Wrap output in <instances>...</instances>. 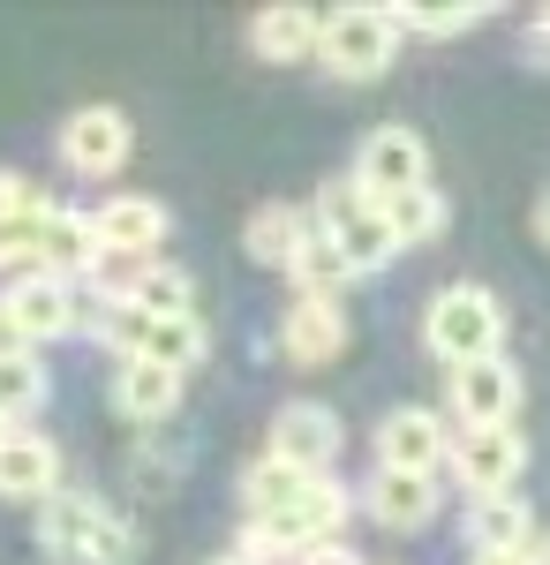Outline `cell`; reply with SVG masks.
<instances>
[{"label":"cell","instance_id":"19","mask_svg":"<svg viewBox=\"0 0 550 565\" xmlns=\"http://www.w3.org/2000/svg\"><path fill=\"white\" fill-rule=\"evenodd\" d=\"M309 234H317V218H302L295 204H256L250 226H242V249H250L256 264H279V271H287Z\"/></svg>","mask_w":550,"mask_h":565},{"label":"cell","instance_id":"15","mask_svg":"<svg viewBox=\"0 0 550 565\" xmlns=\"http://www.w3.org/2000/svg\"><path fill=\"white\" fill-rule=\"evenodd\" d=\"M106 264V249H98V234H91V212H45V234H39V271L45 279H84V271H98Z\"/></svg>","mask_w":550,"mask_h":565},{"label":"cell","instance_id":"16","mask_svg":"<svg viewBox=\"0 0 550 565\" xmlns=\"http://www.w3.org/2000/svg\"><path fill=\"white\" fill-rule=\"evenodd\" d=\"M362 505H370L378 527H430L437 521V476H392V468H378L370 490H362Z\"/></svg>","mask_w":550,"mask_h":565},{"label":"cell","instance_id":"31","mask_svg":"<svg viewBox=\"0 0 550 565\" xmlns=\"http://www.w3.org/2000/svg\"><path fill=\"white\" fill-rule=\"evenodd\" d=\"M467 565H536V543H528V551H475Z\"/></svg>","mask_w":550,"mask_h":565},{"label":"cell","instance_id":"12","mask_svg":"<svg viewBox=\"0 0 550 565\" xmlns=\"http://www.w3.org/2000/svg\"><path fill=\"white\" fill-rule=\"evenodd\" d=\"M91 234H98L106 257L151 264V249L167 242V204H159V196H106V204L91 212Z\"/></svg>","mask_w":550,"mask_h":565},{"label":"cell","instance_id":"22","mask_svg":"<svg viewBox=\"0 0 550 565\" xmlns=\"http://www.w3.org/2000/svg\"><path fill=\"white\" fill-rule=\"evenodd\" d=\"M287 271H295L302 302H339V295H347V287L362 279L355 264L339 257V242H332V234H309V242H302V257L287 264Z\"/></svg>","mask_w":550,"mask_h":565},{"label":"cell","instance_id":"20","mask_svg":"<svg viewBox=\"0 0 550 565\" xmlns=\"http://www.w3.org/2000/svg\"><path fill=\"white\" fill-rule=\"evenodd\" d=\"M121 302H136L144 317H197V279L181 271V264H136L121 279Z\"/></svg>","mask_w":550,"mask_h":565},{"label":"cell","instance_id":"35","mask_svg":"<svg viewBox=\"0 0 550 565\" xmlns=\"http://www.w3.org/2000/svg\"><path fill=\"white\" fill-rule=\"evenodd\" d=\"M8 437H15V423H8V415H0V445H8Z\"/></svg>","mask_w":550,"mask_h":565},{"label":"cell","instance_id":"32","mask_svg":"<svg viewBox=\"0 0 550 565\" xmlns=\"http://www.w3.org/2000/svg\"><path fill=\"white\" fill-rule=\"evenodd\" d=\"M528 53H536V61H550V15H536V31H528Z\"/></svg>","mask_w":550,"mask_h":565},{"label":"cell","instance_id":"27","mask_svg":"<svg viewBox=\"0 0 550 565\" xmlns=\"http://www.w3.org/2000/svg\"><path fill=\"white\" fill-rule=\"evenodd\" d=\"M45 212H0V271H39Z\"/></svg>","mask_w":550,"mask_h":565},{"label":"cell","instance_id":"36","mask_svg":"<svg viewBox=\"0 0 550 565\" xmlns=\"http://www.w3.org/2000/svg\"><path fill=\"white\" fill-rule=\"evenodd\" d=\"M219 565H242V558H219Z\"/></svg>","mask_w":550,"mask_h":565},{"label":"cell","instance_id":"28","mask_svg":"<svg viewBox=\"0 0 550 565\" xmlns=\"http://www.w3.org/2000/svg\"><path fill=\"white\" fill-rule=\"evenodd\" d=\"M0 212H53V196L31 174H0Z\"/></svg>","mask_w":550,"mask_h":565},{"label":"cell","instance_id":"14","mask_svg":"<svg viewBox=\"0 0 550 565\" xmlns=\"http://www.w3.org/2000/svg\"><path fill=\"white\" fill-rule=\"evenodd\" d=\"M339 348H347V309L339 302H302L279 317V354L295 362V370H325V362H339Z\"/></svg>","mask_w":550,"mask_h":565},{"label":"cell","instance_id":"26","mask_svg":"<svg viewBox=\"0 0 550 565\" xmlns=\"http://www.w3.org/2000/svg\"><path fill=\"white\" fill-rule=\"evenodd\" d=\"M39 407H45V370H39V354L0 362V415H8V423H23V415H39Z\"/></svg>","mask_w":550,"mask_h":565},{"label":"cell","instance_id":"1","mask_svg":"<svg viewBox=\"0 0 550 565\" xmlns=\"http://www.w3.org/2000/svg\"><path fill=\"white\" fill-rule=\"evenodd\" d=\"M39 543L53 565H128L136 535L121 527V513L91 490H53L39 505Z\"/></svg>","mask_w":550,"mask_h":565},{"label":"cell","instance_id":"5","mask_svg":"<svg viewBox=\"0 0 550 565\" xmlns=\"http://www.w3.org/2000/svg\"><path fill=\"white\" fill-rule=\"evenodd\" d=\"M355 181H362V196L370 204H392V196H408V189H430V143L415 129H370L362 136V151H355Z\"/></svg>","mask_w":550,"mask_h":565},{"label":"cell","instance_id":"25","mask_svg":"<svg viewBox=\"0 0 550 565\" xmlns=\"http://www.w3.org/2000/svg\"><path fill=\"white\" fill-rule=\"evenodd\" d=\"M490 15H498L490 0H475V8H392L400 39H461L475 23H490Z\"/></svg>","mask_w":550,"mask_h":565},{"label":"cell","instance_id":"10","mask_svg":"<svg viewBox=\"0 0 550 565\" xmlns=\"http://www.w3.org/2000/svg\"><path fill=\"white\" fill-rule=\"evenodd\" d=\"M339 445H347V430H339L332 407H317V399H287L279 415H272V460H287V468H302V476H325L339 460Z\"/></svg>","mask_w":550,"mask_h":565},{"label":"cell","instance_id":"17","mask_svg":"<svg viewBox=\"0 0 550 565\" xmlns=\"http://www.w3.org/2000/svg\"><path fill=\"white\" fill-rule=\"evenodd\" d=\"M250 45L264 61H317L325 15L317 8H264V15H250Z\"/></svg>","mask_w":550,"mask_h":565},{"label":"cell","instance_id":"7","mask_svg":"<svg viewBox=\"0 0 550 565\" xmlns=\"http://www.w3.org/2000/svg\"><path fill=\"white\" fill-rule=\"evenodd\" d=\"M445 399H453L461 430H498V423H512V407H520V370H512L506 354L461 362V370H445Z\"/></svg>","mask_w":550,"mask_h":565},{"label":"cell","instance_id":"30","mask_svg":"<svg viewBox=\"0 0 550 565\" xmlns=\"http://www.w3.org/2000/svg\"><path fill=\"white\" fill-rule=\"evenodd\" d=\"M295 565H362V558H355L347 543H317V551H302Z\"/></svg>","mask_w":550,"mask_h":565},{"label":"cell","instance_id":"34","mask_svg":"<svg viewBox=\"0 0 550 565\" xmlns=\"http://www.w3.org/2000/svg\"><path fill=\"white\" fill-rule=\"evenodd\" d=\"M536 565H550V535H543V543H536Z\"/></svg>","mask_w":550,"mask_h":565},{"label":"cell","instance_id":"21","mask_svg":"<svg viewBox=\"0 0 550 565\" xmlns=\"http://www.w3.org/2000/svg\"><path fill=\"white\" fill-rule=\"evenodd\" d=\"M475 551H528L536 543V513H528V498L520 490H498V498H475Z\"/></svg>","mask_w":550,"mask_h":565},{"label":"cell","instance_id":"18","mask_svg":"<svg viewBox=\"0 0 550 565\" xmlns=\"http://www.w3.org/2000/svg\"><path fill=\"white\" fill-rule=\"evenodd\" d=\"M114 407H121L128 423H167L173 407H181V377L159 370V362H121L114 370Z\"/></svg>","mask_w":550,"mask_h":565},{"label":"cell","instance_id":"29","mask_svg":"<svg viewBox=\"0 0 550 565\" xmlns=\"http://www.w3.org/2000/svg\"><path fill=\"white\" fill-rule=\"evenodd\" d=\"M23 354H39V348L23 340V324H15V309L0 302V362H23Z\"/></svg>","mask_w":550,"mask_h":565},{"label":"cell","instance_id":"9","mask_svg":"<svg viewBox=\"0 0 550 565\" xmlns=\"http://www.w3.org/2000/svg\"><path fill=\"white\" fill-rule=\"evenodd\" d=\"M520 468H528V437L498 423V430H461L453 437V476L467 482V498H498V490H520Z\"/></svg>","mask_w":550,"mask_h":565},{"label":"cell","instance_id":"33","mask_svg":"<svg viewBox=\"0 0 550 565\" xmlns=\"http://www.w3.org/2000/svg\"><path fill=\"white\" fill-rule=\"evenodd\" d=\"M536 234H543V242H550V196H543V204H536Z\"/></svg>","mask_w":550,"mask_h":565},{"label":"cell","instance_id":"4","mask_svg":"<svg viewBox=\"0 0 550 565\" xmlns=\"http://www.w3.org/2000/svg\"><path fill=\"white\" fill-rule=\"evenodd\" d=\"M317 61L332 68L339 84H378L384 68L400 61V23H392V8H339V15H325Z\"/></svg>","mask_w":550,"mask_h":565},{"label":"cell","instance_id":"8","mask_svg":"<svg viewBox=\"0 0 550 565\" xmlns=\"http://www.w3.org/2000/svg\"><path fill=\"white\" fill-rule=\"evenodd\" d=\"M453 460V430L437 407H392L378 423V468L392 476H437Z\"/></svg>","mask_w":550,"mask_h":565},{"label":"cell","instance_id":"13","mask_svg":"<svg viewBox=\"0 0 550 565\" xmlns=\"http://www.w3.org/2000/svg\"><path fill=\"white\" fill-rule=\"evenodd\" d=\"M61 490V445L45 430H15L0 445V498H15V505H45Z\"/></svg>","mask_w":550,"mask_h":565},{"label":"cell","instance_id":"24","mask_svg":"<svg viewBox=\"0 0 550 565\" xmlns=\"http://www.w3.org/2000/svg\"><path fill=\"white\" fill-rule=\"evenodd\" d=\"M384 218H392L400 249H423V242L445 234V196H437V189H408V196H392V204H384Z\"/></svg>","mask_w":550,"mask_h":565},{"label":"cell","instance_id":"2","mask_svg":"<svg viewBox=\"0 0 550 565\" xmlns=\"http://www.w3.org/2000/svg\"><path fill=\"white\" fill-rule=\"evenodd\" d=\"M423 348L437 354L445 370L498 354L506 348V309H498V295H490V287H445V295L423 309Z\"/></svg>","mask_w":550,"mask_h":565},{"label":"cell","instance_id":"23","mask_svg":"<svg viewBox=\"0 0 550 565\" xmlns=\"http://www.w3.org/2000/svg\"><path fill=\"white\" fill-rule=\"evenodd\" d=\"M325 476H302V468H287V460H256L250 476H242V498H250V521H272V513H287V505H302L309 490H317Z\"/></svg>","mask_w":550,"mask_h":565},{"label":"cell","instance_id":"11","mask_svg":"<svg viewBox=\"0 0 550 565\" xmlns=\"http://www.w3.org/2000/svg\"><path fill=\"white\" fill-rule=\"evenodd\" d=\"M0 302L15 309V324H23V340L45 348V340H68L76 324H84V302H76V287L68 279H45V271H23Z\"/></svg>","mask_w":550,"mask_h":565},{"label":"cell","instance_id":"3","mask_svg":"<svg viewBox=\"0 0 550 565\" xmlns=\"http://www.w3.org/2000/svg\"><path fill=\"white\" fill-rule=\"evenodd\" d=\"M317 234H332L339 257L355 264V271H378V264L400 257V234H392L384 204H370L355 174H347V181H325V189H317Z\"/></svg>","mask_w":550,"mask_h":565},{"label":"cell","instance_id":"6","mask_svg":"<svg viewBox=\"0 0 550 565\" xmlns=\"http://www.w3.org/2000/svg\"><path fill=\"white\" fill-rule=\"evenodd\" d=\"M128 151H136V129H128L121 106H76L68 121H61V167L84 181H106L128 167Z\"/></svg>","mask_w":550,"mask_h":565}]
</instances>
